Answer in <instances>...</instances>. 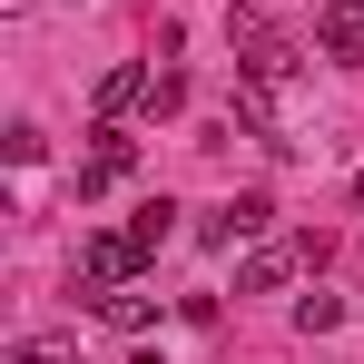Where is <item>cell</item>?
Returning <instances> with one entry per match:
<instances>
[{
  "label": "cell",
  "instance_id": "cell-8",
  "mask_svg": "<svg viewBox=\"0 0 364 364\" xmlns=\"http://www.w3.org/2000/svg\"><path fill=\"white\" fill-rule=\"evenodd\" d=\"M89 305H99L119 335H148V325H158V296H148V286H109V296H89Z\"/></svg>",
  "mask_w": 364,
  "mask_h": 364
},
{
  "label": "cell",
  "instance_id": "cell-1",
  "mask_svg": "<svg viewBox=\"0 0 364 364\" xmlns=\"http://www.w3.org/2000/svg\"><path fill=\"white\" fill-rule=\"evenodd\" d=\"M227 50H237V79H266V89L296 79V40H286L266 10H246V0L227 10Z\"/></svg>",
  "mask_w": 364,
  "mask_h": 364
},
{
  "label": "cell",
  "instance_id": "cell-4",
  "mask_svg": "<svg viewBox=\"0 0 364 364\" xmlns=\"http://www.w3.org/2000/svg\"><path fill=\"white\" fill-rule=\"evenodd\" d=\"M315 50L364 69V0H325V10H315Z\"/></svg>",
  "mask_w": 364,
  "mask_h": 364
},
{
  "label": "cell",
  "instance_id": "cell-5",
  "mask_svg": "<svg viewBox=\"0 0 364 364\" xmlns=\"http://www.w3.org/2000/svg\"><path fill=\"white\" fill-rule=\"evenodd\" d=\"M296 266H305V246H276V237H266V246H246V266H237V286H246V296H276V286H286V276H296Z\"/></svg>",
  "mask_w": 364,
  "mask_h": 364
},
{
  "label": "cell",
  "instance_id": "cell-11",
  "mask_svg": "<svg viewBox=\"0 0 364 364\" xmlns=\"http://www.w3.org/2000/svg\"><path fill=\"white\" fill-rule=\"evenodd\" d=\"M296 325L305 335H335V325H345V296H296Z\"/></svg>",
  "mask_w": 364,
  "mask_h": 364
},
{
  "label": "cell",
  "instance_id": "cell-12",
  "mask_svg": "<svg viewBox=\"0 0 364 364\" xmlns=\"http://www.w3.org/2000/svg\"><path fill=\"white\" fill-rule=\"evenodd\" d=\"M148 109H158V119H178V109H187V79H178V69H158V89H148Z\"/></svg>",
  "mask_w": 364,
  "mask_h": 364
},
{
  "label": "cell",
  "instance_id": "cell-3",
  "mask_svg": "<svg viewBox=\"0 0 364 364\" xmlns=\"http://www.w3.org/2000/svg\"><path fill=\"white\" fill-rule=\"evenodd\" d=\"M128 168H138V138H128L119 119H99V148L79 158V197H109V187H119Z\"/></svg>",
  "mask_w": 364,
  "mask_h": 364
},
{
  "label": "cell",
  "instance_id": "cell-6",
  "mask_svg": "<svg viewBox=\"0 0 364 364\" xmlns=\"http://www.w3.org/2000/svg\"><path fill=\"white\" fill-rule=\"evenodd\" d=\"M148 89H158V69H138V60L99 69V119H128V109H148Z\"/></svg>",
  "mask_w": 364,
  "mask_h": 364
},
{
  "label": "cell",
  "instance_id": "cell-10",
  "mask_svg": "<svg viewBox=\"0 0 364 364\" xmlns=\"http://www.w3.org/2000/svg\"><path fill=\"white\" fill-rule=\"evenodd\" d=\"M168 227H178V207H168V197H148V207H138V217H128V237L148 246V256H158V246H168Z\"/></svg>",
  "mask_w": 364,
  "mask_h": 364
},
{
  "label": "cell",
  "instance_id": "cell-9",
  "mask_svg": "<svg viewBox=\"0 0 364 364\" xmlns=\"http://www.w3.org/2000/svg\"><path fill=\"white\" fill-rule=\"evenodd\" d=\"M0 364H79V345H69V335H20Z\"/></svg>",
  "mask_w": 364,
  "mask_h": 364
},
{
  "label": "cell",
  "instance_id": "cell-7",
  "mask_svg": "<svg viewBox=\"0 0 364 364\" xmlns=\"http://www.w3.org/2000/svg\"><path fill=\"white\" fill-rule=\"evenodd\" d=\"M266 217H276V207H266V197H256V187H246V197H227V207H217V217H207V227H197V237H207V246H237V237H256V227H266Z\"/></svg>",
  "mask_w": 364,
  "mask_h": 364
},
{
  "label": "cell",
  "instance_id": "cell-2",
  "mask_svg": "<svg viewBox=\"0 0 364 364\" xmlns=\"http://www.w3.org/2000/svg\"><path fill=\"white\" fill-rule=\"evenodd\" d=\"M138 266H148V246L128 237V227H99V237H79V296H109V286H138Z\"/></svg>",
  "mask_w": 364,
  "mask_h": 364
},
{
  "label": "cell",
  "instance_id": "cell-13",
  "mask_svg": "<svg viewBox=\"0 0 364 364\" xmlns=\"http://www.w3.org/2000/svg\"><path fill=\"white\" fill-rule=\"evenodd\" d=\"M355 207H364V168H355Z\"/></svg>",
  "mask_w": 364,
  "mask_h": 364
}]
</instances>
